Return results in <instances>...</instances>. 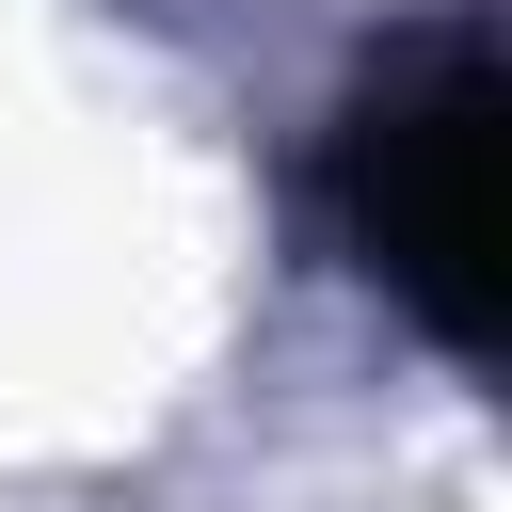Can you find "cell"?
Here are the masks:
<instances>
[{"mask_svg": "<svg viewBox=\"0 0 512 512\" xmlns=\"http://www.w3.org/2000/svg\"><path fill=\"white\" fill-rule=\"evenodd\" d=\"M336 208H352L368 272L416 304L432 352H496V48L464 16L416 32L368 80L352 160H336Z\"/></svg>", "mask_w": 512, "mask_h": 512, "instance_id": "6da1fadb", "label": "cell"}]
</instances>
